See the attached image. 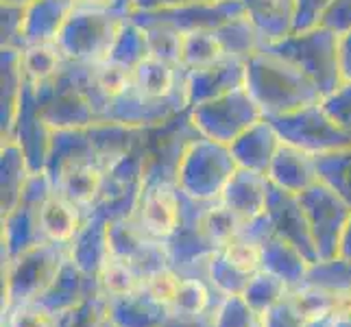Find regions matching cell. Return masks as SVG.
Here are the masks:
<instances>
[{
  "label": "cell",
  "instance_id": "19",
  "mask_svg": "<svg viewBox=\"0 0 351 327\" xmlns=\"http://www.w3.org/2000/svg\"><path fill=\"white\" fill-rule=\"evenodd\" d=\"M173 310L179 317L197 319L212 310V290L201 277H181L177 295L173 299Z\"/></svg>",
  "mask_w": 351,
  "mask_h": 327
},
{
  "label": "cell",
  "instance_id": "24",
  "mask_svg": "<svg viewBox=\"0 0 351 327\" xmlns=\"http://www.w3.org/2000/svg\"><path fill=\"white\" fill-rule=\"evenodd\" d=\"M212 327H262V317L247 304L245 297H223L214 310Z\"/></svg>",
  "mask_w": 351,
  "mask_h": 327
},
{
  "label": "cell",
  "instance_id": "2",
  "mask_svg": "<svg viewBox=\"0 0 351 327\" xmlns=\"http://www.w3.org/2000/svg\"><path fill=\"white\" fill-rule=\"evenodd\" d=\"M238 171L232 149L223 144H199L192 147L177 166L175 184L186 197L212 203L219 201L229 179Z\"/></svg>",
  "mask_w": 351,
  "mask_h": 327
},
{
  "label": "cell",
  "instance_id": "28",
  "mask_svg": "<svg viewBox=\"0 0 351 327\" xmlns=\"http://www.w3.org/2000/svg\"><path fill=\"white\" fill-rule=\"evenodd\" d=\"M262 327H308L306 317L297 310V306L290 299V293L284 301H280L275 308L262 317Z\"/></svg>",
  "mask_w": 351,
  "mask_h": 327
},
{
  "label": "cell",
  "instance_id": "26",
  "mask_svg": "<svg viewBox=\"0 0 351 327\" xmlns=\"http://www.w3.org/2000/svg\"><path fill=\"white\" fill-rule=\"evenodd\" d=\"M225 253V258L232 262L234 266H238L240 271L245 273H258L262 271V245L256 240H251L247 236H236L225 249H221Z\"/></svg>",
  "mask_w": 351,
  "mask_h": 327
},
{
  "label": "cell",
  "instance_id": "10",
  "mask_svg": "<svg viewBox=\"0 0 351 327\" xmlns=\"http://www.w3.org/2000/svg\"><path fill=\"white\" fill-rule=\"evenodd\" d=\"M269 186L271 181L266 175L238 168L234 177L225 186L221 201L232 210L242 225L256 221L266 214V201H269Z\"/></svg>",
  "mask_w": 351,
  "mask_h": 327
},
{
  "label": "cell",
  "instance_id": "21",
  "mask_svg": "<svg viewBox=\"0 0 351 327\" xmlns=\"http://www.w3.org/2000/svg\"><path fill=\"white\" fill-rule=\"evenodd\" d=\"M256 275V273H253ZM251 273L240 271L238 266H234L225 258L223 251H216L210 258V266H208V282L210 286L223 297H242V293L247 290L249 282H251Z\"/></svg>",
  "mask_w": 351,
  "mask_h": 327
},
{
  "label": "cell",
  "instance_id": "27",
  "mask_svg": "<svg viewBox=\"0 0 351 327\" xmlns=\"http://www.w3.org/2000/svg\"><path fill=\"white\" fill-rule=\"evenodd\" d=\"M5 327H55L57 314L48 312L40 304H22L5 310Z\"/></svg>",
  "mask_w": 351,
  "mask_h": 327
},
{
  "label": "cell",
  "instance_id": "12",
  "mask_svg": "<svg viewBox=\"0 0 351 327\" xmlns=\"http://www.w3.org/2000/svg\"><path fill=\"white\" fill-rule=\"evenodd\" d=\"M105 175V168L92 157V160H81L66 166L55 179H51V184L53 190L59 192L64 199L75 203L83 212H88L101 195Z\"/></svg>",
  "mask_w": 351,
  "mask_h": 327
},
{
  "label": "cell",
  "instance_id": "25",
  "mask_svg": "<svg viewBox=\"0 0 351 327\" xmlns=\"http://www.w3.org/2000/svg\"><path fill=\"white\" fill-rule=\"evenodd\" d=\"M107 319V297L96 295L75 310L57 314L55 327H103Z\"/></svg>",
  "mask_w": 351,
  "mask_h": 327
},
{
  "label": "cell",
  "instance_id": "31",
  "mask_svg": "<svg viewBox=\"0 0 351 327\" xmlns=\"http://www.w3.org/2000/svg\"><path fill=\"white\" fill-rule=\"evenodd\" d=\"M212 321H214L212 310L208 314H203V317H197V319H188V317H179V314H175V317L164 327H212Z\"/></svg>",
  "mask_w": 351,
  "mask_h": 327
},
{
  "label": "cell",
  "instance_id": "22",
  "mask_svg": "<svg viewBox=\"0 0 351 327\" xmlns=\"http://www.w3.org/2000/svg\"><path fill=\"white\" fill-rule=\"evenodd\" d=\"M99 282L105 297L129 295L133 290L144 288V280L140 277V273L127 260H120L116 256L105 262L103 271L99 273Z\"/></svg>",
  "mask_w": 351,
  "mask_h": 327
},
{
  "label": "cell",
  "instance_id": "8",
  "mask_svg": "<svg viewBox=\"0 0 351 327\" xmlns=\"http://www.w3.org/2000/svg\"><path fill=\"white\" fill-rule=\"evenodd\" d=\"M96 295H103L99 277L81 271L68 258L62 269H59L53 284L46 288V293L35 304H40L53 314H64L68 310L79 308L81 304H86V301H90Z\"/></svg>",
  "mask_w": 351,
  "mask_h": 327
},
{
  "label": "cell",
  "instance_id": "20",
  "mask_svg": "<svg viewBox=\"0 0 351 327\" xmlns=\"http://www.w3.org/2000/svg\"><path fill=\"white\" fill-rule=\"evenodd\" d=\"M304 284L319 286L330 290V293L351 299V262L343 258H334V260L312 264Z\"/></svg>",
  "mask_w": 351,
  "mask_h": 327
},
{
  "label": "cell",
  "instance_id": "17",
  "mask_svg": "<svg viewBox=\"0 0 351 327\" xmlns=\"http://www.w3.org/2000/svg\"><path fill=\"white\" fill-rule=\"evenodd\" d=\"M201 225H203L205 236H208L212 245L221 251L240 234L242 221L219 199V201H212L205 205L203 216H201Z\"/></svg>",
  "mask_w": 351,
  "mask_h": 327
},
{
  "label": "cell",
  "instance_id": "4",
  "mask_svg": "<svg viewBox=\"0 0 351 327\" xmlns=\"http://www.w3.org/2000/svg\"><path fill=\"white\" fill-rule=\"evenodd\" d=\"M53 192V184L46 173L31 175V181L20 203L3 216V251L7 260H14L20 253L48 242L42 232V203Z\"/></svg>",
  "mask_w": 351,
  "mask_h": 327
},
{
  "label": "cell",
  "instance_id": "29",
  "mask_svg": "<svg viewBox=\"0 0 351 327\" xmlns=\"http://www.w3.org/2000/svg\"><path fill=\"white\" fill-rule=\"evenodd\" d=\"M179 282H181V275L175 269H164V271H157L155 275L147 277V280H144V288H147L151 295H155L157 299H162L166 304L173 306Z\"/></svg>",
  "mask_w": 351,
  "mask_h": 327
},
{
  "label": "cell",
  "instance_id": "18",
  "mask_svg": "<svg viewBox=\"0 0 351 327\" xmlns=\"http://www.w3.org/2000/svg\"><path fill=\"white\" fill-rule=\"evenodd\" d=\"M288 293H290V288L284 280L262 269L251 277V282L245 293H242V297H245L247 304L256 310L260 317H264L271 308H275L280 301H284Z\"/></svg>",
  "mask_w": 351,
  "mask_h": 327
},
{
  "label": "cell",
  "instance_id": "6",
  "mask_svg": "<svg viewBox=\"0 0 351 327\" xmlns=\"http://www.w3.org/2000/svg\"><path fill=\"white\" fill-rule=\"evenodd\" d=\"M266 218L271 221V227L277 236L295 245L310 264L319 262V251L314 245V238L310 232L306 212L301 208V201L297 195H290L273 184L269 186V201H266Z\"/></svg>",
  "mask_w": 351,
  "mask_h": 327
},
{
  "label": "cell",
  "instance_id": "33",
  "mask_svg": "<svg viewBox=\"0 0 351 327\" xmlns=\"http://www.w3.org/2000/svg\"><path fill=\"white\" fill-rule=\"evenodd\" d=\"M330 327H351V310L336 314V317L332 319V323H330Z\"/></svg>",
  "mask_w": 351,
  "mask_h": 327
},
{
  "label": "cell",
  "instance_id": "1",
  "mask_svg": "<svg viewBox=\"0 0 351 327\" xmlns=\"http://www.w3.org/2000/svg\"><path fill=\"white\" fill-rule=\"evenodd\" d=\"M68 258L70 245H59V242L48 240L20 253L14 260H7L3 308L9 310L22 304H35L46 293V288L53 284Z\"/></svg>",
  "mask_w": 351,
  "mask_h": 327
},
{
  "label": "cell",
  "instance_id": "7",
  "mask_svg": "<svg viewBox=\"0 0 351 327\" xmlns=\"http://www.w3.org/2000/svg\"><path fill=\"white\" fill-rule=\"evenodd\" d=\"M173 317V306L151 295L147 288L107 297V321L114 327H164Z\"/></svg>",
  "mask_w": 351,
  "mask_h": 327
},
{
  "label": "cell",
  "instance_id": "3",
  "mask_svg": "<svg viewBox=\"0 0 351 327\" xmlns=\"http://www.w3.org/2000/svg\"><path fill=\"white\" fill-rule=\"evenodd\" d=\"M299 201L306 212L314 245L319 251V262L338 258L341 238L351 216V208L323 181L301 192Z\"/></svg>",
  "mask_w": 351,
  "mask_h": 327
},
{
  "label": "cell",
  "instance_id": "23",
  "mask_svg": "<svg viewBox=\"0 0 351 327\" xmlns=\"http://www.w3.org/2000/svg\"><path fill=\"white\" fill-rule=\"evenodd\" d=\"M173 70L164 57H149L133 68V86L147 96H162L173 88Z\"/></svg>",
  "mask_w": 351,
  "mask_h": 327
},
{
  "label": "cell",
  "instance_id": "14",
  "mask_svg": "<svg viewBox=\"0 0 351 327\" xmlns=\"http://www.w3.org/2000/svg\"><path fill=\"white\" fill-rule=\"evenodd\" d=\"M40 218L46 240L59 242V245H70L79 234L83 221H86V212L53 190L42 203Z\"/></svg>",
  "mask_w": 351,
  "mask_h": 327
},
{
  "label": "cell",
  "instance_id": "13",
  "mask_svg": "<svg viewBox=\"0 0 351 327\" xmlns=\"http://www.w3.org/2000/svg\"><path fill=\"white\" fill-rule=\"evenodd\" d=\"M310 266L304 253L275 232L262 242V269L284 280L290 290L306 282Z\"/></svg>",
  "mask_w": 351,
  "mask_h": 327
},
{
  "label": "cell",
  "instance_id": "11",
  "mask_svg": "<svg viewBox=\"0 0 351 327\" xmlns=\"http://www.w3.org/2000/svg\"><path fill=\"white\" fill-rule=\"evenodd\" d=\"M110 258V221L101 214L88 212L79 234L70 242V260L88 275L99 277Z\"/></svg>",
  "mask_w": 351,
  "mask_h": 327
},
{
  "label": "cell",
  "instance_id": "15",
  "mask_svg": "<svg viewBox=\"0 0 351 327\" xmlns=\"http://www.w3.org/2000/svg\"><path fill=\"white\" fill-rule=\"evenodd\" d=\"M31 175L33 173L22 149L7 147L3 151V216H7L20 203Z\"/></svg>",
  "mask_w": 351,
  "mask_h": 327
},
{
  "label": "cell",
  "instance_id": "16",
  "mask_svg": "<svg viewBox=\"0 0 351 327\" xmlns=\"http://www.w3.org/2000/svg\"><path fill=\"white\" fill-rule=\"evenodd\" d=\"M319 179L351 208V147L314 155Z\"/></svg>",
  "mask_w": 351,
  "mask_h": 327
},
{
  "label": "cell",
  "instance_id": "5",
  "mask_svg": "<svg viewBox=\"0 0 351 327\" xmlns=\"http://www.w3.org/2000/svg\"><path fill=\"white\" fill-rule=\"evenodd\" d=\"M144 232L155 240H168L181 223V192L171 181H147L142 186L138 210L133 214Z\"/></svg>",
  "mask_w": 351,
  "mask_h": 327
},
{
  "label": "cell",
  "instance_id": "34",
  "mask_svg": "<svg viewBox=\"0 0 351 327\" xmlns=\"http://www.w3.org/2000/svg\"><path fill=\"white\" fill-rule=\"evenodd\" d=\"M103 327H114V325H112L110 321H107V319H105V323H103Z\"/></svg>",
  "mask_w": 351,
  "mask_h": 327
},
{
  "label": "cell",
  "instance_id": "30",
  "mask_svg": "<svg viewBox=\"0 0 351 327\" xmlns=\"http://www.w3.org/2000/svg\"><path fill=\"white\" fill-rule=\"evenodd\" d=\"M24 68L33 77L44 81L46 77H51L57 68V53H53L51 48H38V51H29V55H24Z\"/></svg>",
  "mask_w": 351,
  "mask_h": 327
},
{
  "label": "cell",
  "instance_id": "32",
  "mask_svg": "<svg viewBox=\"0 0 351 327\" xmlns=\"http://www.w3.org/2000/svg\"><path fill=\"white\" fill-rule=\"evenodd\" d=\"M338 258L351 262V216H349V221L345 225V232H343V238H341V249H338Z\"/></svg>",
  "mask_w": 351,
  "mask_h": 327
},
{
  "label": "cell",
  "instance_id": "9",
  "mask_svg": "<svg viewBox=\"0 0 351 327\" xmlns=\"http://www.w3.org/2000/svg\"><path fill=\"white\" fill-rule=\"evenodd\" d=\"M266 177H269V181L275 188L297 197L321 181L314 155L286 142H282L280 149H277Z\"/></svg>",
  "mask_w": 351,
  "mask_h": 327
}]
</instances>
